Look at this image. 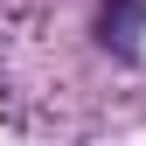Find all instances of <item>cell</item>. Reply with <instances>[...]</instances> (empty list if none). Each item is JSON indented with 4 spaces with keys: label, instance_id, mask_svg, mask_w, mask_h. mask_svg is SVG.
<instances>
[{
    "label": "cell",
    "instance_id": "1",
    "mask_svg": "<svg viewBox=\"0 0 146 146\" xmlns=\"http://www.w3.org/2000/svg\"><path fill=\"white\" fill-rule=\"evenodd\" d=\"M98 42L111 49L118 63H139V42H146V0H104V7H98Z\"/></svg>",
    "mask_w": 146,
    "mask_h": 146
}]
</instances>
